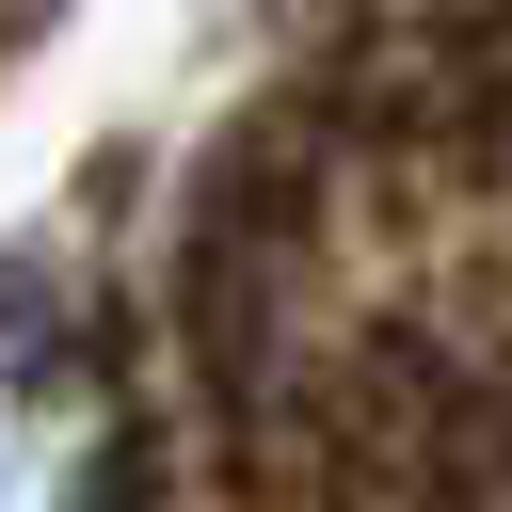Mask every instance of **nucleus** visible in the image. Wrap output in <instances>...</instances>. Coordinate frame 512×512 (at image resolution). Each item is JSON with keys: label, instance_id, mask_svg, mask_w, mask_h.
I'll use <instances>...</instances> for the list:
<instances>
[{"label": "nucleus", "instance_id": "obj_1", "mask_svg": "<svg viewBox=\"0 0 512 512\" xmlns=\"http://www.w3.org/2000/svg\"><path fill=\"white\" fill-rule=\"evenodd\" d=\"M112 384L64 336H0V512H112Z\"/></svg>", "mask_w": 512, "mask_h": 512}]
</instances>
